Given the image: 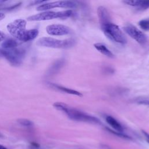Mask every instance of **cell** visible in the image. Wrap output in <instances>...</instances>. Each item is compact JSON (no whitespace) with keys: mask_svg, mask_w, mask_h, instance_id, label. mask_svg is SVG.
<instances>
[{"mask_svg":"<svg viewBox=\"0 0 149 149\" xmlns=\"http://www.w3.org/2000/svg\"><path fill=\"white\" fill-rule=\"evenodd\" d=\"M31 145L33 147H34V148H39L40 147V144H38V143H36V142H31Z\"/></svg>","mask_w":149,"mask_h":149,"instance_id":"20","label":"cell"},{"mask_svg":"<svg viewBox=\"0 0 149 149\" xmlns=\"http://www.w3.org/2000/svg\"><path fill=\"white\" fill-rule=\"evenodd\" d=\"M106 122L113 129L118 132H122L123 131V127L114 118L111 116H107L105 118Z\"/></svg>","mask_w":149,"mask_h":149,"instance_id":"12","label":"cell"},{"mask_svg":"<svg viewBox=\"0 0 149 149\" xmlns=\"http://www.w3.org/2000/svg\"><path fill=\"white\" fill-rule=\"evenodd\" d=\"M77 7V4L73 1H59L51 2H46L41 4L37 8V10L39 11H47L55 8H63L73 9Z\"/></svg>","mask_w":149,"mask_h":149,"instance_id":"7","label":"cell"},{"mask_svg":"<svg viewBox=\"0 0 149 149\" xmlns=\"http://www.w3.org/2000/svg\"><path fill=\"white\" fill-rule=\"evenodd\" d=\"M134 102L137 104L149 106V97H138L134 100Z\"/></svg>","mask_w":149,"mask_h":149,"instance_id":"16","label":"cell"},{"mask_svg":"<svg viewBox=\"0 0 149 149\" xmlns=\"http://www.w3.org/2000/svg\"><path fill=\"white\" fill-rule=\"evenodd\" d=\"M27 22L23 19H17L9 23L7 30L10 35L16 40L27 42L36 38L38 35V30L36 29L26 30Z\"/></svg>","mask_w":149,"mask_h":149,"instance_id":"1","label":"cell"},{"mask_svg":"<svg viewBox=\"0 0 149 149\" xmlns=\"http://www.w3.org/2000/svg\"><path fill=\"white\" fill-rule=\"evenodd\" d=\"M51 86L52 87H54V88H56V89H57L59 91H61L62 92H64V93H68V94H69L74 95H77V96H79V97H82L83 96L82 94L80 93V92H79L76 90L69 88H67V87L61 86H59V85H58V84H54V83H51Z\"/></svg>","mask_w":149,"mask_h":149,"instance_id":"13","label":"cell"},{"mask_svg":"<svg viewBox=\"0 0 149 149\" xmlns=\"http://www.w3.org/2000/svg\"><path fill=\"white\" fill-rule=\"evenodd\" d=\"M95 48L98 50L100 52H101L104 55L108 57V58H113L114 55L112 53V52L108 49V48L102 43H96L94 44Z\"/></svg>","mask_w":149,"mask_h":149,"instance_id":"14","label":"cell"},{"mask_svg":"<svg viewBox=\"0 0 149 149\" xmlns=\"http://www.w3.org/2000/svg\"><path fill=\"white\" fill-rule=\"evenodd\" d=\"M104 34L107 37L113 42L120 44H125L127 42L126 38L121 29L114 23L111 22L101 26Z\"/></svg>","mask_w":149,"mask_h":149,"instance_id":"3","label":"cell"},{"mask_svg":"<svg viewBox=\"0 0 149 149\" xmlns=\"http://www.w3.org/2000/svg\"><path fill=\"white\" fill-rule=\"evenodd\" d=\"M0 149H7L4 146L0 144Z\"/></svg>","mask_w":149,"mask_h":149,"instance_id":"23","label":"cell"},{"mask_svg":"<svg viewBox=\"0 0 149 149\" xmlns=\"http://www.w3.org/2000/svg\"><path fill=\"white\" fill-rule=\"evenodd\" d=\"M125 31L136 42L141 45L144 44L147 41L146 36L136 26L128 24L124 27Z\"/></svg>","mask_w":149,"mask_h":149,"instance_id":"8","label":"cell"},{"mask_svg":"<svg viewBox=\"0 0 149 149\" xmlns=\"http://www.w3.org/2000/svg\"><path fill=\"white\" fill-rule=\"evenodd\" d=\"M107 130H108L109 132H111L112 134H115V135H116V136H119V137H122V138H124V139H131V138H130L129 136H127V135H126V134H125L122 133V132H115V131H113V130H111V129H108V128H107Z\"/></svg>","mask_w":149,"mask_h":149,"instance_id":"18","label":"cell"},{"mask_svg":"<svg viewBox=\"0 0 149 149\" xmlns=\"http://www.w3.org/2000/svg\"><path fill=\"white\" fill-rule=\"evenodd\" d=\"M97 15L101 26L111 22L109 13L105 7L100 6L97 9Z\"/></svg>","mask_w":149,"mask_h":149,"instance_id":"10","label":"cell"},{"mask_svg":"<svg viewBox=\"0 0 149 149\" xmlns=\"http://www.w3.org/2000/svg\"><path fill=\"white\" fill-rule=\"evenodd\" d=\"M5 14H4V13L0 12V20H2V19L5 17Z\"/></svg>","mask_w":149,"mask_h":149,"instance_id":"22","label":"cell"},{"mask_svg":"<svg viewBox=\"0 0 149 149\" xmlns=\"http://www.w3.org/2000/svg\"><path fill=\"white\" fill-rule=\"evenodd\" d=\"M146 21L147 24L149 26V18H148V19H146Z\"/></svg>","mask_w":149,"mask_h":149,"instance_id":"24","label":"cell"},{"mask_svg":"<svg viewBox=\"0 0 149 149\" xmlns=\"http://www.w3.org/2000/svg\"><path fill=\"white\" fill-rule=\"evenodd\" d=\"M46 31L51 36H65L70 33L69 27L59 24H53L47 26Z\"/></svg>","mask_w":149,"mask_h":149,"instance_id":"9","label":"cell"},{"mask_svg":"<svg viewBox=\"0 0 149 149\" xmlns=\"http://www.w3.org/2000/svg\"><path fill=\"white\" fill-rule=\"evenodd\" d=\"M142 132L143 133V134H144V135L145 136V137H146V140H147V141H148V143H149V134H148L147 132H144V131H142Z\"/></svg>","mask_w":149,"mask_h":149,"instance_id":"21","label":"cell"},{"mask_svg":"<svg viewBox=\"0 0 149 149\" xmlns=\"http://www.w3.org/2000/svg\"><path fill=\"white\" fill-rule=\"evenodd\" d=\"M17 122L22 126L25 127H30L33 125V123L31 120L26 119H19L17 120Z\"/></svg>","mask_w":149,"mask_h":149,"instance_id":"17","label":"cell"},{"mask_svg":"<svg viewBox=\"0 0 149 149\" xmlns=\"http://www.w3.org/2000/svg\"><path fill=\"white\" fill-rule=\"evenodd\" d=\"M5 37H6L5 34L3 31H0V42L4 41L5 39Z\"/></svg>","mask_w":149,"mask_h":149,"instance_id":"19","label":"cell"},{"mask_svg":"<svg viewBox=\"0 0 149 149\" xmlns=\"http://www.w3.org/2000/svg\"><path fill=\"white\" fill-rule=\"evenodd\" d=\"M126 5L134 6L139 10H146L149 8V1H124Z\"/></svg>","mask_w":149,"mask_h":149,"instance_id":"11","label":"cell"},{"mask_svg":"<svg viewBox=\"0 0 149 149\" xmlns=\"http://www.w3.org/2000/svg\"><path fill=\"white\" fill-rule=\"evenodd\" d=\"M53 106L56 109L65 113L72 120L95 124L101 123L100 120L98 118L75 108H71L63 102H56L53 104Z\"/></svg>","mask_w":149,"mask_h":149,"instance_id":"2","label":"cell"},{"mask_svg":"<svg viewBox=\"0 0 149 149\" xmlns=\"http://www.w3.org/2000/svg\"><path fill=\"white\" fill-rule=\"evenodd\" d=\"M19 45V42L16 39L8 38L2 42L1 46L3 49H12L17 47Z\"/></svg>","mask_w":149,"mask_h":149,"instance_id":"15","label":"cell"},{"mask_svg":"<svg viewBox=\"0 0 149 149\" xmlns=\"http://www.w3.org/2000/svg\"><path fill=\"white\" fill-rule=\"evenodd\" d=\"M0 54L12 65L19 66L25 56L26 51L24 49L18 47L12 49L1 48Z\"/></svg>","mask_w":149,"mask_h":149,"instance_id":"5","label":"cell"},{"mask_svg":"<svg viewBox=\"0 0 149 149\" xmlns=\"http://www.w3.org/2000/svg\"><path fill=\"white\" fill-rule=\"evenodd\" d=\"M73 14L72 10H66L60 12L44 11L41 13L30 16L27 17L29 21H42L54 19H66L70 17Z\"/></svg>","mask_w":149,"mask_h":149,"instance_id":"6","label":"cell"},{"mask_svg":"<svg viewBox=\"0 0 149 149\" xmlns=\"http://www.w3.org/2000/svg\"><path fill=\"white\" fill-rule=\"evenodd\" d=\"M75 43L73 39L58 40L52 37H44L39 38L36 44L39 46L52 48H69Z\"/></svg>","mask_w":149,"mask_h":149,"instance_id":"4","label":"cell"}]
</instances>
